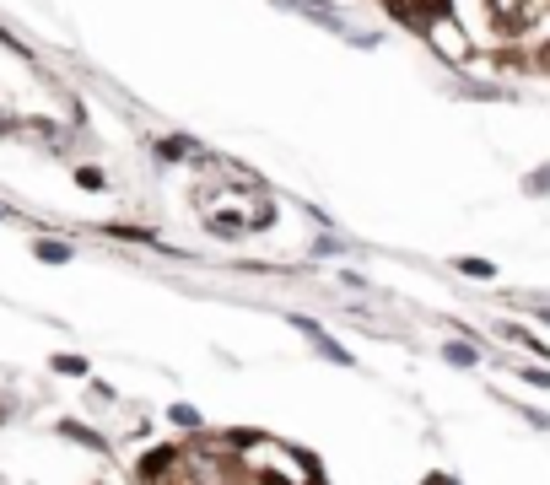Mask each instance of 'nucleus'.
Here are the masks:
<instances>
[{"label": "nucleus", "mask_w": 550, "mask_h": 485, "mask_svg": "<svg viewBox=\"0 0 550 485\" xmlns=\"http://www.w3.org/2000/svg\"><path fill=\"white\" fill-rule=\"evenodd\" d=\"M459 270H464V275H475V281H497V264H491V259H469V254H464V259H459Z\"/></svg>", "instance_id": "1a4fd4ad"}, {"label": "nucleus", "mask_w": 550, "mask_h": 485, "mask_svg": "<svg viewBox=\"0 0 550 485\" xmlns=\"http://www.w3.org/2000/svg\"><path fill=\"white\" fill-rule=\"evenodd\" d=\"M168 421H173V426H184V432H200V410H194V404H173V410H168Z\"/></svg>", "instance_id": "9d476101"}, {"label": "nucleus", "mask_w": 550, "mask_h": 485, "mask_svg": "<svg viewBox=\"0 0 550 485\" xmlns=\"http://www.w3.org/2000/svg\"><path fill=\"white\" fill-rule=\"evenodd\" d=\"M443 362H448V367H475L480 351H475V345H464V340H448V345H443Z\"/></svg>", "instance_id": "423d86ee"}, {"label": "nucleus", "mask_w": 550, "mask_h": 485, "mask_svg": "<svg viewBox=\"0 0 550 485\" xmlns=\"http://www.w3.org/2000/svg\"><path fill=\"white\" fill-rule=\"evenodd\" d=\"M523 189H529V194H550V168H534V173L523 178Z\"/></svg>", "instance_id": "ddd939ff"}, {"label": "nucleus", "mask_w": 550, "mask_h": 485, "mask_svg": "<svg viewBox=\"0 0 550 485\" xmlns=\"http://www.w3.org/2000/svg\"><path fill=\"white\" fill-rule=\"evenodd\" d=\"M59 437H71V442H82V448H92V453H103V448H108L98 432H87V426H76V421H59Z\"/></svg>", "instance_id": "6e6552de"}, {"label": "nucleus", "mask_w": 550, "mask_h": 485, "mask_svg": "<svg viewBox=\"0 0 550 485\" xmlns=\"http://www.w3.org/2000/svg\"><path fill=\"white\" fill-rule=\"evenodd\" d=\"M76 184H82V189H103V173H98V168H82Z\"/></svg>", "instance_id": "2eb2a0df"}, {"label": "nucleus", "mask_w": 550, "mask_h": 485, "mask_svg": "<svg viewBox=\"0 0 550 485\" xmlns=\"http://www.w3.org/2000/svg\"><path fill=\"white\" fill-rule=\"evenodd\" d=\"M518 378H523L529 388H550V372H545V367H518Z\"/></svg>", "instance_id": "4468645a"}, {"label": "nucleus", "mask_w": 550, "mask_h": 485, "mask_svg": "<svg viewBox=\"0 0 550 485\" xmlns=\"http://www.w3.org/2000/svg\"><path fill=\"white\" fill-rule=\"evenodd\" d=\"M502 334H507V340H518L523 351H534V356H550V345H545V340H534V334H529V329H518V324H513V329H502Z\"/></svg>", "instance_id": "9b49d317"}, {"label": "nucleus", "mask_w": 550, "mask_h": 485, "mask_svg": "<svg viewBox=\"0 0 550 485\" xmlns=\"http://www.w3.org/2000/svg\"><path fill=\"white\" fill-rule=\"evenodd\" d=\"M453 92H459V98H475V103H507V98H513L507 87H491V82H459Z\"/></svg>", "instance_id": "20e7f679"}, {"label": "nucleus", "mask_w": 550, "mask_h": 485, "mask_svg": "<svg viewBox=\"0 0 550 485\" xmlns=\"http://www.w3.org/2000/svg\"><path fill=\"white\" fill-rule=\"evenodd\" d=\"M275 6H287V12H302V17H313V22H324L329 33H346V38H357V43H373L367 33H351V22L340 17L334 6H324V0H275Z\"/></svg>", "instance_id": "f03ea898"}, {"label": "nucleus", "mask_w": 550, "mask_h": 485, "mask_svg": "<svg viewBox=\"0 0 550 485\" xmlns=\"http://www.w3.org/2000/svg\"><path fill=\"white\" fill-rule=\"evenodd\" d=\"M421 485H459V480H453V474H437V469H432V474H421Z\"/></svg>", "instance_id": "dca6fc26"}, {"label": "nucleus", "mask_w": 550, "mask_h": 485, "mask_svg": "<svg viewBox=\"0 0 550 485\" xmlns=\"http://www.w3.org/2000/svg\"><path fill=\"white\" fill-rule=\"evenodd\" d=\"M539 71L550 76V38H545V49H539Z\"/></svg>", "instance_id": "f3484780"}, {"label": "nucleus", "mask_w": 550, "mask_h": 485, "mask_svg": "<svg viewBox=\"0 0 550 485\" xmlns=\"http://www.w3.org/2000/svg\"><path fill=\"white\" fill-rule=\"evenodd\" d=\"M292 324L302 329V340L313 345V351H318L324 362H334V367H351V351H346V345H340V340H329V334H324V329H318L313 318H292Z\"/></svg>", "instance_id": "7ed1b4c3"}, {"label": "nucleus", "mask_w": 550, "mask_h": 485, "mask_svg": "<svg viewBox=\"0 0 550 485\" xmlns=\"http://www.w3.org/2000/svg\"><path fill=\"white\" fill-rule=\"evenodd\" d=\"M54 372L59 378H87V362L82 356H54Z\"/></svg>", "instance_id": "f8f14e48"}, {"label": "nucleus", "mask_w": 550, "mask_h": 485, "mask_svg": "<svg viewBox=\"0 0 550 485\" xmlns=\"http://www.w3.org/2000/svg\"><path fill=\"white\" fill-rule=\"evenodd\" d=\"M33 254H38L43 264H65V259H71V243H59V238H38V243H33Z\"/></svg>", "instance_id": "0eeeda50"}, {"label": "nucleus", "mask_w": 550, "mask_h": 485, "mask_svg": "<svg viewBox=\"0 0 550 485\" xmlns=\"http://www.w3.org/2000/svg\"><path fill=\"white\" fill-rule=\"evenodd\" d=\"M545 12V0H480V17H486L491 38H518L534 27V17Z\"/></svg>", "instance_id": "f257e3e1"}, {"label": "nucleus", "mask_w": 550, "mask_h": 485, "mask_svg": "<svg viewBox=\"0 0 550 485\" xmlns=\"http://www.w3.org/2000/svg\"><path fill=\"white\" fill-rule=\"evenodd\" d=\"M157 157H162V162H200L205 152H200L194 141H184V135H173V141H162V146H157Z\"/></svg>", "instance_id": "39448f33"}]
</instances>
